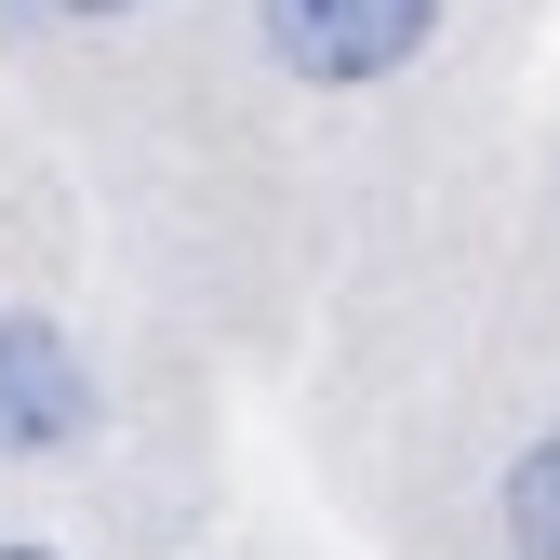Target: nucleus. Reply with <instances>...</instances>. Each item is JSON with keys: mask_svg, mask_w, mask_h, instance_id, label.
<instances>
[{"mask_svg": "<svg viewBox=\"0 0 560 560\" xmlns=\"http://www.w3.org/2000/svg\"><path fill=\"white\" fill-rule=\"evenodd\" d=\"M254 40L307 94H374L441 40V0H254Z\"/></svg>", "mask_w": 560, "mask_h": 560, "instance_id": "1", "label": "nucleus"}, {"mask_svg": "<svg viewBox=\"0 0 560 560\" xmlns=\"http://www.w3.org/2000/svg\"><path fill=\"white\" fill-rule=\"evenodd\" d=\"M107 428V387L54 307H0V467H54Z\"/></svg>", "mask_w": 560, "mask_h": 560, "instance_id": "2", "label": "nucleus"}, {"mask_svg": "<svg viewBox=\"0 0 560 560\" xmlns=\"http://www.w3.org/2000/svg\"><path fill=\"white\" fill-rule=\"evenodd\" d=\"M494 534H508V560H560V428H534V441L508 454V480H494Z\"/></svg>", "mask_w": 560, "mask_h": 560, "instance_id": "3", "label": "nucleus"}, {"mask_svg": "<svg viewBox=\"0 0 560 560\" xmlns=\"http://www.w3.org/2000/svg\"><path fill=\"white\" fill-rule=\"evenodd\" d=\"M27 14H67V27H107V14H148V0H27Z\"/></svg>", "mask_w": 560, "mask_h": 560, "instance_id": "4", "label": "nucleus"}, {"mask_svg": "<svg viewBox=\"0 0 560 560\" xmlns=\"http://www.w3.org/2000/svg\"><path fill=\"white\" fill-rule=\"evenodd\" d=\"M0 560H67V547H27V534H0Z\"/></svg>", "mask_w": 560, "mask_h": 560, "instance_id": "5", "label": "nucleus"}]
</instances>
